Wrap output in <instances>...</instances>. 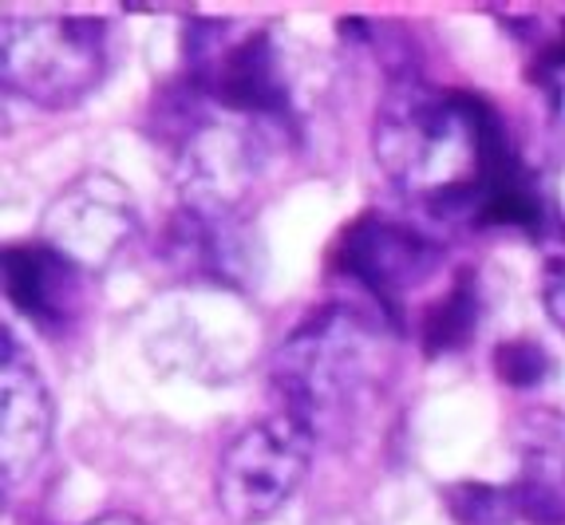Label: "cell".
<instances>
[{
  "instance_id": "cell-1",
  "label": "cell",
  "mask_w": 565,
  "mask_h": 525,
  "mask_svg": "<svg viewBox=\"0 0 565 525\" xmlns=\"http://www.w3.org/2000/svg\"><path fill=\"white\" fill-rule=\"evenodd\" d=\"M372 150L384 179L431 214L482 225L537 222V194L479 95L404 75L380 99Z\"/></svg>"
},
{
  "instance_id": "cell-2",
  "label": "cell",
  "mask_w": 565,
  "mask_h": 525,
  "mask_svg": "<svg viewBox=\"0 0 565 525\" xmlns=\"http://www.w3.org/2000/svg\"><path fill=\"white\" fill-rule=\"evenodd\" d=\"M387 324L360 304H324L274 352V392L281 411L321 439L344 431L387 379Z\"/></svg>"
},
{
  "instance_id": "cell-3",
  "label": "cell",
  "mask_w": 565,
  "mask_h": 525,
  "mask_svg": "<svg viewBox=\"0 0 565 525\" xmlns=\"http://www.w3.org/2000/svg\"><path fill=\"white\" fill-rule=\"evenodd\" d=\"M111 52H107L104 20L76 12H32L9 17L0 32V75L24 104L60 107L84 104L104 84Z\"/></svg>"
},
{
  "instance_id": "cell-4",
  "label": "cell",
  "mask_w": 565,
  "mask_h": 525,
  "mask_svg": "<svg viewBox=\"0 0 565 525\" xmlns=\"http://www.w3.org/2000/svg\"><path fill=\"white\" fill-rule=\"evenodd\" d=\"M269 122L222 115L190 122L174 150V186L182 214L202 222H242L245 202L254 197L269 167Z\"/></svg>"
},
{
  "instance_id": "cell-5",
  "label": "cell",
  "mask_w": 565,
  "mask_h": 525,
  "mask_svg": "<svg viewBox=\"0 0 565 525\" xmlns=\"http://www.w3.org/2000/svg\"><path fill=\"white\" fill-rule=\"evenodd\" d=\"M312 431L285 411L245 422L217 454V506L237 525H262L297 494L312 462Z\"/></svg>"
},
{
  "instance_id": "cell-6",
  "label": "cell",
  "mask_w": 565,
  "mask_h": 525,
  "mask_svg": "<svg viewBox=\"0 0 565 525\" xmlns=\"http://www.w3.org/2000/svg\"><path fill=\"white\" fill-rule=\"evenodd\" d=\"M439 265V242L387 214H360L332 242V272L349 281L392 332L404 324L415 292L435 281Z\"/></svg>"
},
{
  "instance_id": "cell-7",
  "label": "cell",
  "mask_w": 565,
  "mask_h": 525,
  "mask_svg": "<svg viewBox=\"0 0 565 525\" xmlns=\"http://www.w3.org/2000/svg\"><path fill=\"white\" fill-rule=\"evenodd\" d=\"M40 242L76 261L84 272L111 265L139 229V210H135L131 190L104 170H87L72 179L44 206L40 217Z\"/></svg>"
},
{
  "instance_id": "cell-8",
  "label": "cell",
  "mask_w": 565,
  "mask_h": 525,
  "mask_svg": "<svg viewBox=\"0 0 565 525\" xmlns=\"http://www.w3.org/2000/svg\"><path fill=\"white\" fill-rule=\"evenodd\" d=\"M52 395L20 344L4 332L0 352V467L4 479L24 482L52 447Z\"/></svg>"
},
{
  "instance_id": "cell-9",
  "label": "cell",
  "mask_w": 565,
  "mask_h": 525,
  "mask_svg": "<svg viewBox=\"0 0 565 525\" xmlns=\"http://www.w3.org/2000/svg\"><path fill=\"white\" fill-rule=\"evenodd\" d=\"M84 277L47 242H24L4 249V297L36 329L60 332L84 309Z\"/></svg>"
},
{
  "instance_id": "cell-10",
  "label": "cell",
  "mask_w": 565,
  "mask_h": 525,
  "mask_svg": "<svg viewBox=\"0 0 565 525\" xmlns=\"http://www.w3.org/2000/svg\"><path fill=\"white\" fill-rule=\"evenodd\" d=\"M479 281L471 269L455 272V281L447 285L439 297L424 309L419 320V336H424V352L444 356V352H459L471 340L475 324H479Z\"/></svg>"
},
{
  "instance_id": "cell-11",
  "label": "cell",
  "mask_w": 565,
  "mask_h": 525,
  "mask_svg": "<svg viewBox=\"0 0 565 525\" xmlns=\"http://www.w3.org/2000/svg\"><path fill=\"white\" fill-rule=\"evenodd\" d=\"M455 517L462 525H507L514 517L510 510V497L507 490H494V486H475V482H462L455 486Z\"/></svg>"
},
{
  "instance_id": "cell-12",
  "label": "cell",
  "mask_w": 565,
  "mask_h": 525,
  "mask_svg": "<svg viewBox=\"0 0 565 525\" xmlns=\"http://www.w3.org/2000/svg\"><path fill=\"white\" fill-rule=\"evenodd\" d=\"M494 367H499V375L510 387H534L546 379L550 356L530 340H510V344H499V352H494Z\"/></svg>"
},
{
  "instance_id": "cell-13",
  "label": "cell",
  "mask_w": 565,
  "mask_h": 525,
  "mask_svg": "<svg viewBox=\"0 0 565 525\" xmlns=\"http://www.w3.org/2000/svg\"><path fill=\"white\" fill-rule=\"evenodd\" d=\"M542 304H546L550 320L565 332V261H546V272H542Z\"/></svg>"
},
{
  "instance_id": "cell-14",
  "label": "cell",
  "mask_w": 565,
  "mask_h": 525,
  "mask_svg": "<svg viewBox=\"0 0 565 525\" xmlns=\"http://www.w3.org/2000/svg\"><path fill=\"white\" fill-rule=\"evenodd\" d=\"M87 525H147V522H142V517H135V514H122V510H111V514L92 517Z\"/></svg>"
}]
</instances>
